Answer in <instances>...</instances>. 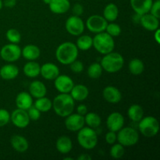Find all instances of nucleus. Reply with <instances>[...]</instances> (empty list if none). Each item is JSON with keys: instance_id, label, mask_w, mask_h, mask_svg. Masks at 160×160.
<instances>
[{"instance_id": "nucleus-38", "label": "nucleus", "mask_w": 160, "mask_h": 160, "mask_svg": "<svg viewBox=\"0 0 160 160\" xmlns=\"http://www.w3.org/2000/svg\"><path fill=\"white\" fill-rule=\"evenodd\" d=\"M10 121V113L6 109H0V128L7 125Z\"/></svg>"}, {"instance_id": "nucleus-24", "label": "nucleus", "mask_w": 160, "mask_h": 160, "mask_svg": "<svg viewBox=\"0 0 160 160\" xmlns=\"http://www.w3.org/2000/svg\"><path fill=\"white\" fill-rule=\"evenodd\" d=\"M16 106L18 109L28 110L31 106H33V98L29 92H21L16 97Z\"/></svg>"}, {"instance_id": "nucleus-27", "label": "nucleus", "mask_w": 160, "mask_h": 160, "mask_svg": "<svg viewBox=\"0 0 160 160\" xmlns=\"http://www.w3.org/2000/svg\"><path fill=\"white\" fill-rule=\"evenodd\" d=\"M41 65L38 62L34 61H28L23 67V72L25 76L30 78H37L40 75Z\"/></svg>"}, {"instance_id": "nucleus-33", "label": "nucleus", "mask_w": 160, "mask_h": 160, "mask_svg": "<svg viewBox=\"0 0 160 160\" xmlns=\"http://www.w3.org/2000/svg\"><path fill=\"white\" fill-rule=\"evenodd\" d=\"M84 122L88 127L95 129L101 125L102 119L100 116L95 112H87L84 116Z\"/></svg>"}, {"instance_id": "nucleus-40", "label": "nucleus", "mask_w": 160, "mask_h": 160, "mask_svg": "<svg viewBox=\"0 0 160 160\" xmlns=\"http://www.w3.org/2000/svg\"><path fill=\"white\" fill-rule=\"evenodd\" d=\"M70 68L71 71H73L74 73H81L84 70V66L81 61L77 59L76 60H74L70 64Z\"/></svg>"}, {"instance_id": "nucleus-31", "label": "nucleus", "mask_w": 160, "mask_h": 160, "mask_svg": "<svg viewBox=\"0 0 160 160\" xmlns=\"http://www.w3.org/2000/svg\"><path fill=\"white\" fill-rule=\"evenodd\" d=\"M76 46L81 51H88L90 49L93 45V38L88 34L80 35L76 42Z\"/></svg>"}, {"instance_id": "nucleus-32", "label": "nucleus", "mask_w": 160, "mask_h": 160, "mask_svg": "<svg viewBox=\"0 0 160 160\" xmlns=\"http://www.w3.org/2000/svg\"><path fill=\"white\" fill-rule=\"evenodd\" d=\"M33 105L41 112H47L52 109V102L45 96L36 98L35 102H34V103H33Z\"/></svg>"}, {"instance_id": "nucleus-17", "label": "nucleus", "mask_w": 160, "mask_h": 160, "mask_svg": "<svg viewBox=\"0 0 160 160\" xmlns=\"http://www.w3.org/2000/svg\"><path fill=\"white\" fill-rule=\"evenodd\" d=\"M139 23L148 31H155L159 28V18H157L150 12L141 16Z\"/></svg>"}, {"instance_id": "nucleus-37", "label": "nucleus", "mask_w": 160, "mask_h": 160, "mask_svg": "<svg viewBox=\"0 0 160 160\" xmlns=\"http://www.w3.org/2000/svg\"><path fill=\"white\" fill-rule=\"evenodd\" d=\"M106 31L107 34L112 36V38L118 37L120 34H121V28L117 23H113V22H110V23H107V26L106 28Z\"/></svg>"}, {"instance_id": "nucleus-5", "label": "nucleus", "mask_w": 160, "mask_h": 160, "mask_svg": "<svg viewBox=\"0 0 160 160\" xmlns=\"http://www.w3.org/2000/svg\"><path fill=\"white\" fill-rule=\"evenodd\" d=\"M95 50L102 55H106L107 53L113 51L115 48V42L112 36L103 31L98 33L93 38V45Z\"/></svg>"}, {"instance_id": "nucleus-42", "label": "nucleus", "mask_w": 160, "mask_h": 160, "mask_svg": "<svg viewBox=\"0 0 160 160\" xmlns=\"http://www.w3.org/2000/svg\"><path fill=\"white\" fill-rule=\"evenodd\" d=\"M105 139H106V142L107 144H109V145H113L114 143H116L117 142V132L109 131L106 134Z\"/></svg>"}, {"instance_id": "nucleus-47", "label": "nucleus", "mask_w": 160, "mask_h": 160, "mask_svg": "<svg viewBox=\"0 0 160 160\" xmlns=\"http://www.w3.org/2000/svg\"><path fill=\"white\" fill-rule=\"evenodd\" d=\"M92 156H89L88 154H81V156H78V160H92Z\"/></svg>"}, {"instance_id": "nucleus-49", "label": "nucleus", "mask_w": 160, "mask_h": 160, "mask_svg": "<svg viewBox=\"0 0 160 160\" xmlns=\"http://www.w3.org/2000/svg\"><path fill=\"white\" fill-rule=\"evenodd\" d=\"M2 7H3V2L2 0H0V10L2 9Z\"/></svg>"}, {"instance_id": "nucleus-30", "label": "nucleus", "mask_w": 160, "mask_h": 160, "mask_svg": "<svg viewBox=\"0 0 160 160\" xmlns=\"http://www.w3.org/2000/svg\"><path fill=\"white\" fill-rule=\"evenodd\" d=\"M128 70L131 74L138 76L143 73L145 70V64L142 59L138 58H134L131 59L128 64Z\"/></svg>"}, {"instance_id": "nucleus-23", "label": "nucleus", "mask_w": 160, "mask_h": 160, "mask_svg": "<svg viewBox=\"0 0 160 160\" xmlns=\"http://www.w3.org/2000/svg\"><path fill=\"white\" fill-rule=\"evenodd\" d=\"M74 101L83 102L88 97L89 90L84 84H74L70 93Z\"/></svg>"}, {"instance_id": "nucleus-18", "label": "nucleus", "mask_w": 160, "mask_h": 160, "mask_svg": "<svg viewBox=\"0 0 160 160\" xmlns=\"http://www.w3.org/2000/svg\"><path fill=\"white\" fill-rule=\"evenodd\" d=\"M153 0H130L131 6L136 14L142 16L149 12Z\"/></svg>"}, {"instance_id": "nucleus-22", "label": "nucleus", "mask_w": 160, "mask_h": 160, "mask_svg": "<svg viewBox=\"0 0 160 160\" xmlns=\"http://www.w3.org/2000/svg\"><path fill=\"white\" fill-rule=\"evenodd\" d=\"M29 93L32 98H42L46 95L47 88L41 81H33L29 85Z\"/></svg>"}, {"instance_id": "nucleus-25", "label": "nucleus", "mask_w": 160, "mask_h": 160, "mask_svg": "<svg viewBox=\"0 0 160 160\" xmlns=\"http://www.w3.org/2000/svg\"><path fill=\"white\" fill-rule=\"evenodd\" d=\"M21 56L28 61H34L38 59L41 56V50L38 46L35 45H25L21 49Z\"/></svg>"}, {"instance_id": "nucleus-13", "label": "nucleus", "mask_w": 160, "mask_h": 160, "mask_svg": "<svg viewBox=\"0 0 160 160\" xmlns=\"http://www.w3.org/2000/svg\"><path fill=\"white\" fill-rule=\"evenodd\" d=\"M74 85L73 79L68 75L59 74L54 80V86L59 93L69 94Z\"/></svg>"}, {"instance_id": "nucleus-15", "label": "nucleus", "mask_w": 160, "mask_h": 160, "mask_svg": "<svg viewBox=\"0 0 160 160\" xmlns=\"http://www.w3.org/2000/svg\"><path fill=\"white\" fill-rule=\"evenodd\" d=\"M59 74V68L52 62H45L41 66L40 75L47 81H54Z\"/></svg>"}, {"instance_id": "nucleus-46", "label": "nucleus", "mask_w": 160, "mask_h": 160, "mask_svg": "<svg viewBox=\"0 0 160 160\" xmlns=\"http://www.w3.org/2000/svg\"><path fill=\"white\" fill-rule=\"evenodd\" d=\"M154 32V40L156 41V43L157 44H160V31H159V28H158L157 30H156Z\"/></svg>"}, {"instance_id": "nucleus-20", "label": "nucleus", "mask_w": 160, "mask_h": 160, "mask_svg": "<svg viewBox=\"0 0 160 160\" xmlns=\"http://www.w3.org/2000/svg\"><path fill=\"white\" fill-rule=\"evenodd\" d=\"M11 146L18 152H25L29 148V143L26 138L20 134H14L10 138Z\"/></svg>"}, {"instance_id": "nucleus-45", "label": "nucleus", "mask_w": 160, "mask_h": 160, "mask_svg": "<svg viewBox=\"0 0 160 160\" xmlns=\"http://www.w3.org/2000/svg\"><path fill=\"white\" fill-rule=\"evenodd\" d=\"M17 5V0H4L3 6L7 8H12Z\"/></svg>"}, {"instance_id": "nucleus-11", "label": "nucleus", "mask_w": 160, "mask_h": 160, "mask_svg": "<svg viewBox=\"0 0 160 160\" xmlns=\"http://www.w3.org/2000/svg\"><path fill=\"white\" fill-rule=\"evenodd\" d=\"M10 121L17 128H25L30 124L31 120L27 110L17 108L10 114Z\"/></svg>"}, {"instance_id": "nucleus-21", "label": "nucleus", "mask_w": 160, "mask_h": 160, "mask_svg": "<svg viewBox=\"0 0 160 160\" xmlns=\"http://www.w3.org/2000/svg\"><path fill=\"white\" fill-rule=\"evenodd\" d=\"M48 7L53 13L63 14L70 9V2L69 0H52Z\"/></svg>"}, {"instance_id": "nucleus-9", "label": "nucleus", "mask_w": 160, "mask_h": 160, "mask_svg": "<svg viewBox=\"0 0 160 160\" xmlns=\"http://www.w3.org/2000/svg\"><path fill=\"white\" fill-rule=\"evenodd\" d=\"M107 23V20L103 17V16L94 14L87 19L85 26L90 32L98 34L106 31Z\"/></svg>"}, {"instance_id": "nucleus-16", "label": "nucleus", "mask_w": 160, "mask_h": 160, "mask_svg": "<svg viewBox=\"0 0 160 160\" xmlns=\"http://www.w3.org/2000/svg\"><path fill=\"white\" fill-rule=\"evenodd\" d=\"M102 97L107 102L111 104H117L121 101L122 94L117 88L109 85L103 89Z\"/></svg>"}, {"instance_id": "nucleus-2", "label": "nucleus", "mask_w": 160, "mask_h": 160, "mask_svg": "<svg viewBox=\"0 0 160 160\" xmlns=\"http://www.w3.org/2000/svg\"><path fill=\"white\" fill-rule=\"evenodd\" d=\"M78 54L79 49L75 44L70 42H62L56 50V59L62 65H70L78 59Z\"/></svg>"}, {"instance_id": "nucleus-35", "label": "nucleus", "mask_w": 160, "mask_h": 160, "mask_svg": "<svg viewBox=\"0 0 160 160\" xmlns=\"http://www.w3.org/2000/svg\"><path fill=\"white\" fill-rule=\"evenodd\" d=\"M125 152L124 146L120 143H114L109 150V155L112 159H118L123 156Z\"/></svg>"}, {"instance_id": "nucleus-8", "label": "nucleus", "mask_w": 160, "mask_h": 160, "mask_svg": "<svg viewBox=\"0 0 160 160\" xmlns=\"http://www.w3.org/2000/svg\"><path fill=\"white\" fill-rule=\"evenodd\" d=\"M0 56L6 62H14L21 57V48L18 44H6L2 47Z\"/></svg>"}, {"instance_id": "nucleus-34", "label": "nucleus", "mask_w": 160, "mask_h": 160, "mask_svg": "<svg viewBox=\"0 0 160 160\" xmlns=\"http://www.w3.org/2000/svg\"><path fill=\"white\" fill-rule=\"evenodd\" d=\"M103 69L98 62H93L88 67V76L92 79H98L102 76Z\"/></svg>"}, {"instance_id": "nucleus-7", "label": "nucleus", "mask_w": 160, "mask_h": 160, "mask_svg": "<svg viewBox=\"0 0 160 160\" xmlns=\"http://www.w3.org/2000/svg\"><path fill=\"white\" fill-rule=\"evenodd\" d=\"M117 134V142L124 147H130L135 145L139 141V134L134 128H122Z\"/></svg>"}, {"instance_id": "nucleus-10", "label": "nucleus", "mask_w": 160, "mask_h": 160, "mask_svg": "<svg viewBox=\"0 0 160 160\" xmlns=\"http://www.w3.org/2000/svg\"><path fill=\"white\" fill-rule=\"evenodd\" d=\"M65 28L67 32L71 35L80 36L84 33L85 24L81 17L73 15L66 20Z\"/></svg>"}, {"instance_id": "nucleus-26", "label": "nucleus", "mask_w": 160, "mask_h": 160, "mask_svg": "<svg viewBox=\"0 0 160 160\" xmlns=\"http://www.w3.org/2000/svg\"><path fill=\"white\" fill-rule=\"evenodd\" d=\"M56 147L57 151L61 154H68L73 149V142L67 136H61L56 141Z\"/></svg>"}, {"instance_id": "nucleus-3", "label": "nucleus", "mask_w": 160, "mask_h": 160, "mask_svg": "<svg viewBox=\"0 0 160 160\" xmlns=\"http://www.w3.org/2000/svg\"><path fill=\"white\" fill-rule=\"evenodd\" d=\"M103 70L109 73H114L120 71L124 65V59L119 52H111L103 55L100 62Z\"/></svg>"}, {"instance_id": "nucleus-44", "label": "nucleus", "mask_w": 160, "mask_h": 160, "mask_svg": "<svg viewBox=\"0 0 160 160\" xmlns=\"http://www.w3.org/2000/svg\"><path fill=\"white\" fill-rule=\"evenodd\" d=\"M88 112V107L84 104H81L77 107V113L80 114L81 116H85Z\"/></svg>"}, {"instance_id": "nucleus-19", "label": "nucleus", "mask_w": 160, "mask_h": 160, "mask_svg": "<svg viewBox=\"0 0 160 160\" xmlns=\"http://www.w3.org/2000/svg\"><path fill=\"white\" fill-rule=\"evenodd\" d=\"M19 68L15 64L9 62L0 68V77L5 81H11L19 75Z\"/></svg>"}, {"instance_id": "nucleus-4", "label": "nucleus", "mask_w": 160, "mask_h": 160, "mask_svg": "<svg viewBox=\"0 0 160 160\" xmlns=\"http://www.w3.org/2000/svg\"><path fill=\"white\" fill-rule=\"evenodd\" d=\"M77 140L81 148L86 150H92L98 144V134L95 129L89 127H84L78 131Z\"/></svg>"}, {"instance_id": "nucleus-43", "label": "nucleus", "mask_w": 160, "mask_h": 160, "mask_svg": "<svg viewBox=\"0 0 160 160\" xmlns=\"http://www.w3.org/2000/svg\"><path fill=\"white\" fill-rule=\"evenodd\" d=\"M72 12H73V15L75 16H81L84 12V7L81 4H79V3H76V4L73 5V9H72Z\"/></svg>"}, {"instance_id": "nucleus-1", "label": "nucleus", "mask_w": 160, "mask_h": 160, "mask_svg": "<svg viewBox=\"0 0 160 160\" xmlns=\"http://www.w3.org/2000/svg\"><path fill=\"white\" fill-rule=\"evenodd\" d=\"M75 101L70 94L59 93L52 101V109L56 115L64 117L71 114L74 110Z\"/></svg>"}, {"instance_id": "nucleus-48", "label": "nucleus", "mask_w": 160, "mask_h": 160, "mask_svg": "<svg viewBox=\"0 0 160 160\" xmlns=\"http://www.w3.org/2000/svg\"><path fill=\"white\" fill-rule=\"evenodd\" d=\"M42 1H43V2L45 3V4L48 5L50 3V2L52 1V0H42Z\"/></svg>"}, {"instance_id": "nucleus-14", "label": "nucleus", "mask_w": 160, "mask_h": 160, "mask_svg": "<svg viewBox=\"0 0 160 160\" xmlns=\"http://www.w3.org/2000/svg\"><path fill=\"white\" fill-rule=\"evenodd\" d=\"M124 126V117L120 112H113L108 116L106 119V127L108 130L118 132Z\"/></svg>"}, {"instance_id": "nucleus-28", "label": "nucleus", "mask_w": 160, "mask_h": 160, "mask_svg": "<svg viewBox=\"0 0 160 160\" xmlns=\"http://www.w3.org/2000/svg\"><path fill=\"white\" fill-rule=\"evenodd\" d=\"M128 116L132 122L138 123L144 117L143 108L138 104L131 105L128 109Z\"/></svg>"}, {"instance_id": "nucleus-39", "label": "nucleus", "mask_w": 160, "mask_h": 160, "mask_svg": "<svg viewBox=\"0 0 160 160\" xmlns=\"http://www.w3.org/2000/svg\"><path fill=\"white\" fill-rule=\"evenodd\" d=\"M27 112H28V116H29L30 120H33V121H37V120H38L41 117V114H42V112L34 105L32 106H31L27 110Z\"/></svg>"}, {"instance_id": "nucleus-6", "label": "nucleus", "mask_w": 160, "mask_h": 160, "mask_svg": "<svg viewBox=\"0 0 160 160\" xmlns=\"http://www.w3.org/2000/svg\"><path fill=\"white\" fill-rule=\"evenodd\" d=\"M138 130L144 137H155L159 131V120L152 116L143 117L138 122Z\"/></svg>"}, {"instance_id": "nucleus-41", "label": "nucleus", "mask_w": 160, "mask_h": 160, "mask_svg": "<svg viewBox=\"0 0 160 160\" xmlns=\"http://www.w3.org/2000/svg\"><path fill=\"white\" fill-rule=\"evenodd\" d=\"M149 12L157 18H160V0L153 1Z\"/></svg>"}, {"instance_id": "nucleus-12", "label": "nucleus", "mask_w": 160, "mask_h": 160, "mask_svg": "<svg viewBox=\"0 0 160 160\" xmlns=\"http://www.w3.org/2000/svg\"><path fill=\"white\" fill-rule=\"evenodd\" d=\"M66 120L64 123L65 127L68 131L72 132H78V131L84 128L85 125L84 122V117L78 113H73L72 112L69 116L65 117Z\"/></svg>"}, {"instance_id": "nucleus-36", "label": "nucleus", "mask_w": 160, "mask_h": 160, "mask_svg": "<svg viewBox=\"0 0 160 160\" xmlns=\"http://www.w3.org/2000/svg\"><path fill=\"white\" fill-rule=\"evenodd\" d=\"M6 36L9 43L18 44L21 41V34L17 29H14V28H10L8 30L6 31Z\"/></svg>"}, {"instance_id": "nucleus-50", "label": "nucleus", "mask_w": 160, "mask_h": 160, "mask_svg": "<svg viewBox=\"0 0 160 160\" xmlns=\"http://www.w3.org/2000/svg\"><path fill=\"white\" fill-rule=\"evenodd\" d=\"M63 159L64 160H73V158H71V157H65Z\"/></svg>"}, {"instance_id": "nucleus-29", "label": "nucleus", "mask_w": 160, "mask_h": 160, "mask_svg": "<svg viewBox=\"0 0 160 160\" xmlns=\"http://www.w3.org/2000/svg\"><path fill=\"white\" fill-rule=\"evenodd\" d=\"M119 16V9L114 3L111 2L106 5L103 10V17L107 22H114Z\"/></svg>"}]
</instances>
